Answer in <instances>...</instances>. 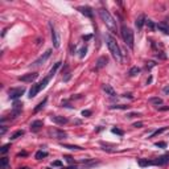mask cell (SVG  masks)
Wrapping results in <instances>:
<instances>
[{
  "label": "cell",
  "mask_w": 169,
  "mask_h": 169,
  "mask_svg": "<svg viewBox=\"0 0 169 169\" xmlns=\"http://www.w3.org/2000/svg\"><path fill=\"white\" fill-rule=\"evenodd\" d=\"M105 40H106V44H107V48H108L110 53H111L112 57H114V60L116 61V62H122L123 61L122 50H120L116 40H115L111 35H105Z\"/></svg>",
  "instance_id": "6da1fadb"
},
{
  "label": "cell",
  "mask_w": 169,
  "mask_h": 169,
  "mask_svg": "<svg viewBox=\"0 0 169 169\" xmlns=\"http://www.w3.org/2000/svg\"><path fill=\"white\" fill-rule=\"evenodd\" d=\"M98 13H99V16H100V19H102V21L105 22V25L110 29V32L118 33L116 21H115V19L111 16V13H110L107 9H105V8H100V9L98 11Z\"/></svg>",
  "instance_id": "7a4b0ae2"
},
{
  "label": "cell",
  "mask_w": 169,
  "mask_h": 169,
  "mask_svg": "<svg viewBox=\"0 0 169 169\" xmlns=\"http://www.w3.org/2000/svg\"><path fill=\"white\" fill-rule=\"evenodd\" d=\"M120 35H122V38H123V41L126 42L127 46L131 48V49H134L135 38H134V32H132V29H129L127 25L123 24L122 25V29H120Z\"/></svg>",
  "instance_id": "3957f363"
},
{
  "label": "cell",
  "mask_w": 169,
  "mask_h": 169,
  "mask_svg": "<svg viewBox=\"0 0 169 169\" xmlns=\"http://www.w3.org/2000/svg\"><path fill=\"white\" fill-rule=\"evenodd\" d=\"M52 78H53L52 75L48 74L46 77L41 81V82H38V83H36V84H32V87H30V90H29V95H28V97H29L30 99H32V98H35L36 95L41 91V90H44L45 87H46V84L50 82V79H52Z\"/></svg>",
  "instance_id": "277c9868"
},
{
  "label": "cell",
  "mask_w": 169,
  "mask_h": 169,
  "mask_svg": "<svg viewBox=\"0 0 169 169\" xmlns=\"http://www.w3.org/2000/svg\"><path fill=\"white\" fill-rule=\"evenodd\" d=\"M49 28H50V33H52V41H53V46L54 48H60V44H61V38H60V35H58L57 29L54 28L52 21H49Z\"/></svg>",
  "instance_id": "5b68a950"
},
{
  "label": "cell",
  "mask_w": 169,
  "mask_h": 169,
  "mask_svg": "<svg viewBox=\"0 0 169 169\" xmlns=\"http://www.w3.org/2000/svg\"><path fill=\"white\" fill-rule=\"evenodd\" d=\"M25 92V87H13V89H11L9 91H8V94H9V99L12 100H16L19 99V98L21 97V95H24Z\"/></svg>",
  "instance_id": "8992f818"
},
{
  "label": "cell",
  "mask_w": 169,
  "mask_h": 169,
  "mask_svg": "<svg viewBox=\"0 0 169 169\" xmlns=\"http://www.w3.org/2000/svg\"><path fill=\"white\" fill-rule=\"evenodd\" d=\"M37 78H38V73L35 71V73H28V74L20 75L17 79L21 81V82H25V83H32V82H35Z\"/></svg>",
  "instance_id": "52a82bcc"
},
{
  "label": "cell",
  "mask_w": 169,
  "mask_h": 169,
  "mask_svg": "<svg viewBox=\"0 0 169 169\" xmlns=\"http://www.w3.org/2000/svg\"><path fill=\"white\" fill-rule=\"evenodd\" d=\"M50 54H52V50H50V49L46 50V52H45L44 54L41 56V57H38L33 63H30V66H40L41 63H45V62H46V60L50 57Z\"/></svg>",
  "instance_id": "ba28073f"
},
{
  "label": "cell",
  "mask_w": 169,
  "mask_h": 169,
  "mask_svg": "<svg viewBox=\"0 0 169 169\" xmlns=\"http://www.w3.org/2000/svg\"><path fill=\"white\" fill-rule=\"evenodd\" d=\"M169 162V153H165L162 155V156L157 157V159L152 160V165H159V167H161V165H165Z\"/></svg>",
  "instance_id": "9c48e42d"
},
{
  "label": "cell",
  "mask_w": 169,
  "mask_h": 169,
  "mask_svg": "<svg viewBox=\"0 0 169 169\" xmlns=\"http://www.w3.org/2000/svg\"><path fill=\"white\" fill-rule=\"evenodd\" d=\"M49 136L52 137H56V139H66L67 137V134L61 129H49Z\"/></svg>",
  "instance_id": "30bf717a"
},
{
  "label": "cell",
  "mask_w": 169,
  "mask_h": 169,
  "mask_svg": "<svg viewBox=\"0 0 169 169\" xmlns=\"http://www.w3.org/2000/svg\"><path fill=\"white\" fill-rule=\"evenodd\" d=\"M50 120H52L53 123H56V124H60V126H63L69 122L67 118L61 116V115H52V116H50Z\"/></svg>",
  "instance_id": "8fae6325"
},
{
  "label": "cell",
  "mask_w": 169,
  "mask_h": 169,
  "mask_svg": "<svg viewBox=\"0 0 169 169\" xmlns=\"http://www.w3.org/2000/svg\"><path fill=\"white\" fill-rule=\"evenodd\" d=\"M77 11H79L82 15H84L86 17H89V19H91L92 15H94V13H92V8L89 7V5H82V7H78Z\"/></svg>",
  "instance_id": "7c38bea8"
},
{
  "label": "cell",
  "mask_w": 169,
  "mask_h": 169,
  "mask_svg": "<svg viewBox=\"0 0 169 169\" xmlns=\"http://www.w3.org/2000/svg\"><path fill=\"white\" fill-rule=\"evenodd\" d=\"M42 126H44V122H42V120H35V122H32V124H30V131L38 132L42 128Z\"/></svg>",
  "instance_id": "4fadbf2b"
},
{
  "label": "cell",
  "mask_w": 169,
  "mask_h": 169,
  "mask_svg": "<svg viewBox=\"0 0 169 169\" xmlns=\"http://www.w3.org/2000/svg\"><path fill=\"white\" fill-rule=\"evenodd\" d=\"M107 62H108V58H107L106 56L99 57V58H98V61H97V67H95V69L99 70V69H102V67H105L107 65Z\"/></svg>",
  "instance_id": "5bb4252c"
},
{
  "label": "cell",
  "mask_w": 169,
  "mask_h": 169,
  "mask_svg": "<svg viewBox=\"0 0 169 169\" xmlns=\"http://www.w3.org/2000/svg\"><path fill=\"white\" fill-rule=\"evenodd\" d=\"M156 27H157V29H159L160 32L165 33V35H169V24H168V22H165V21L159 22Z\"/></svg>",
  "instance_id": "9a60e30c"
},
{
  "label": "cell",
  "mask_w": 169,
  "mask_h": 169,
  "mask_svg": "<svg viewBox=\"0 0 169 169\" xmlns=\"http://www.w3.org/2000/svg\"><path fill=\"white\" fill-rule=\"evenodd\" d=\"M145 21H147V19H145V16L144 15H140L139 17L136 19V21H135V24H136V28L137 29H141L143 27H144V24H145Z\"/></svg>",
  "instance_id": "2e32d148"
},
{
  "label": "cell",
  "mask_w": 169,
  "mask_h": 169,
  "mask_svg": "<svg viewBox=\"0 0 169 169\" xmlns=\"http://www.w3.org/2000/svg\"><path fill=\"white\" fill-rule=\"evenodd\" d=\"M102 90H103V91L106 92L107 95H110V97H111V98L116 95V92H115V90L112 89V87L110 86V84H103V86H102Z\"/></svg>",
  "instance_id": "e0dca14e"
},
{
  "label": "cell",
  "mask_w": 169,
  "mask_h": 169,
  "mask_svg": "<svg viewBox=\"0 0 169 169\" xmlns=\"http://www.w3.org/2000/svg\"><path fill=\"white\" fill-rule=\"evenodd\" d=\"M148 103L149 105H153V106H161L162 105V99L161 98H159V97H153V98H149L148 99Z\"/></svg>",
  "instance_id": "ac0fdd59"
},
{
  "label": "cell",
  "mask_w": 169,
  "mask_h": 169,
  "mask_svg": "<svg viewBox=\"0 0 169 169\" xmlns=\"http://www.w3.org/2000/svg\"><path fill=\"white\" fill-rule=\"evenodd\" d=\"M137 164H139V167L145 168V167L152 165V160H148V159H137Z\"/></svg>",
  "instance_id": "d6986e66"
},
{
  "label": "cell",
  "mask_w": 169,
  "mask_h": 169,
  "mask_svg": "<svg viewBox=\"0 0 169 169\" xmlns=\"http://www.w3.org/2000/svg\"><path fill=\"white\" fill-rule=\"evenodd\" d=\"M61 145H62L63 148H67V149H71V151H82V147H79V145H71V144H63V143H61Z\"/></svg>",
  "instance_id": "ffe728a7"
},
{
  "label": "cell",
  "mask_w": 169,
  "mask_h": 169,
  "mask_svg": "<svg viewBox=\"0 0 169 169\" xmlns=\"http://www.w3.org/2000/svg\"><path fill=\"white\" fill-rule=\"evenodd\" d=\"M168 129V127H161V128H159V129H156L155 132H152L151 135H149V139H152V137H155V136H157V135H160V134H162V132H165Z\"/></svg>",
  "instance_id": "44dd1931"
},
{
  "label": "cell",
  "mask_w": 169,
  "mask_h": 169,
  "mask_svg": "<svg viewBox=\"0 0 169 169\" xmlns=\"http://www.w3.org/2000/svg\"><path fill=\"white\" fill-rule=\"evenodd\" d=\"M46 102H48V98H44V100L38 103V105L35 107V110H33V111H35V112H38V111H41V110L45 107V105H46Z\"/></svg>",
  "instance_id": "7402d4cb"
},
{
  "label": "cell",
  "mask_w": 169,
  "mask_h": 169,
  "mask_svg": "<svg viewBox=\"0 0 169 169\" xmlns=\"http://www.w3.org/2000/svg\"><path fill=\"white\" fill-rule=\"evenodd\" d=\"M1 169H9V160L5 156L1 157Z\"/></svg>",
  "instance_id": "603a6c76"
},
{
  "label": "cell",
  "mask_w": 169,
  "mask_h": 169,
  "mask_svg": "<svg viewBox=\"0 0 169 169\" xmlns=\"http://www.w3.org/2000/svg\"><path fill=\"white\" fill-rule=\"evenodd\" d=\"M139 73H140V69L137 66H134V67H131V69H129L128 75H129V77H135V75H137Z\"/></svg>",
  "instance_id": "cb8c5ba5"
},
{
  "label": "cell",
  "mask_w": 169,
  "mask_h": 169,
  "mask_svg": "<svg viewBox=\"0 0 169 169\" xmlns=\"http://www.w3.org/2000/svg\"><path fill=\"white\" fill-rule=\"evenodd\" d=\"M22 135H24V131H22V129H19V131H16V132H15V134L11 135L9 139H11V140H16V139H19V137H21Z\"/></svg>",
  "instance_id": "d4e9b609"
},
{
  "label": "cell",
  "mask_w": 169,
  "mask_h": 169,
  "mask_svg": "<svg viewBox=\"0 0 169 169\" xmlns=\"http://www.w3.org/2000/svg\"><path fill=\"white\" fill-rule=\"evenodd\" d=\"M129 106L127 105H114V106H110V110H128Z\"/></svg>",
  "instance_id": "484cf974"
},
{
  "label": "cell",
  "mask_w": 169,
  "mask_h": 169,
  "mask_svg": "<svg viewBox=\"0 0 169 169\" xmlns=\"http://www.w3.org/2000/svg\"><path fill=\"white\" fill-rule=\"evenodd\" d=\"M46 156H48V152H44V151H38L37 153L35 155V157L37 160H42L44 157H46Z\"/></svg>",
  "instance_id": "4316f807"
},
{
  "label": "cell",
  "mask_w": 169,
  "mask_h": 169,
  "mask_svg": "<svg viewBox=\"0 0 169 169\" xmlns=\"http://www.w3.org/2000/svg\"><path fill=\"white\" fill-rule=\"evenodd\" d=\"M9 148H11V144H5V145H3V147L0 148V153H1V155H5L8 151H9Z\"/></svg>",
  "instance_id": "83f0119b"
},
{
  "label": "cell",
  "mask_w": 169,
  "mask_h": 169,
  "mask_svg": "<svg viewBox=\"0 0 169 169\" xmlns=\"http://www.w3.org/2000/svg\"><path fill=\"white\" fill-rule=\"evenodd\" d=\"M86 52H87V46L84 45V46H82V48H81V50H79V58H84Z\"/></svg>",
  "instance_id": "f1b7e54d"
},
{
  "label": "cell",
  "mask_w": 169,
  "mask_h": 169,
  "mask_svg": "<svg viewBox=\"0 0 169 169\" xmlns=\"http://www.w3.org/2000/svg\"><path fill=\"white\" fill-rule=\"evenodd\" d=\"M137 116H141V115H140L139 112H129V114L126 115L127 119H132V118H137Z\"/></svg>",
  "instance_id": "f546056e"
},
{
  "label": "cell",
  "mask_w": 169,
  "mask_h": 169,
  "mask_svg": "<svg viewBox=\"0 0 169 169\" xmlns=\"http://www.w3.org/2000/svg\"><path fill=\"white\" fill-rule=\"evenodd\" d=\"M111 132H112V134L119 135V136H123V135H124V131H122V129H119V128H112Z\"/></svg>",
  "instance_id": "4dcf8cb0"
},
{
  "label": "cell",
  "mask_w": 169,
  "mask_h": 169,
  "mask_svg": "<svg viewBox=\"0 0 169 169\" xmlns=\"http://www.w3.org/2000/svg\"><path fill=\"white\" fill-rule=\"evenodd\" d=\"M145 24L148 25V28L151 30H155V28H156V25H155V22L152 21V20H147V21H145Z\"/></svg>",
  "instance_id": "1f68e13d"
},
{
  "label": "cell",
  "mask_w": 169,
  "mask_h": 169,
  "mask_svg": "<svg viewBox=\"0 0 169 169\" xmlns=\"http://www.w3.org/2000/svg\"><path fill=\"white\" fill-rule=\"evenodd\" d=\"M91 114H92V112L90 111V110H83V111H82V116H84V118H90V116H91Z\"/></svg>",
  "instance_id": "d6a6232c"
},
{
  "label": "cell",
  "mask_w": 169,
  "mask_h": 169,
  "mask_svg": "<svg viewBox=\"0 0 169 169\" xmlns=\"http://www.w3.org/2000/svg\"><path fill=\"white\" fill-rule=\"evenodd\" d=\"M155 66H156V62H153V61H149V62H147V66H145V67H147V70H151L152 67H155Z\"/></svg>",
  "instance_id": "836d02e7"
},
{
  "label": "cell",
  "mask_w": 169,
  "mask_h": 169,
  "mask_svg": "<svg viewBox=\"0 0 169 169\" xmlns=\"http://www.w3.org/2000/svg\"><path fill=\"white\" fill-rule=\"evenodd\" d=\"M52 167H62V161L61 160H56L52 162Z\"/></svg>",
  "instance_id": "e575fe53"
},
{
  "label": "cell",
  "mask_w": 169,
  "mask_h": 169,
  "mask_svg": "<svg viewBox=\"0 0 169 169\" xmlns=\"http://www.w3.org/2000/svg\"><path fill=\"white\" fill-rule=\"evenodd\" d=\"M156 147H159V148H167V143H165V141H159V143H156Z\"/></svg>",
  "instance_id": "d590c367"
},
{
  "label": "cell",
  "mask_w": 169,
  "mask_h": 169,
  "mask_svg": "<svg viewBox=\"0 0 169 169\" xmlns=\"http://www.w3.org/2000/svg\"><path fill=\"white\" fill-rule=\"evenodd\" d=\"M157 110L159 111H169V106H159Z\"/></svg>",
  "instance_id": "8d00e7d4"
},
{
  "label": "cell",
  "mask_w": 169,
  "mask_h": 169,
  "mask_svg": "<svg viewBox=\"0 0 169 169\" xmlns=\"http://www.w3.org/2000/svg\"><path fill=\"white\" fill-rule=\"evenodd\" d=\"M63 159L66 160V161L69 162V164H73V162H74V160H73V157H71V156H63Z\"/></svg>",
  "instance_id": "74e56055"
},
{
  "label": "cell",
  "mask_w": 169,
  "mask_h": 169,
  "mask_svg": "<svg viewBox=\"0 0 169 169\" xmlns=\"http://www.w3.org/2000/svg\"><path fill=\"white\" fill-rule=\"evenodd\" d=\"M92 38V35H86V36H82V40L86 42V41H89V40H91Z\"/></svg>",
  "instance_id": "f35d334b"
},
{
  "label": "cell",
  "mask_w": 169,
  "mask_h": 169,
  "mask_svg": "<svg viewBox=\"0 0 169 169\" xmlns=\"http://www.w3.org/2000/svg\"><path fill=\"white\" fill-rule=\"evenodd\" d=\"M156 57L157 58H161V60H165V58H167V56L162 54V52H160V53H157V54H156Z\"/></svg>",
  "instance_id": "ab89813d"
},
{
  "label": "cell",
  "mask_w": 169,
  "mask_h": 169,
  "mask_svg": "<svg viewBox=\"0 0 169 169\" xmlns=\"http://www.w3.org/2000/svg\"><path fill=\"white\" fill-rule=\"evenodd\" d=\"M132 127H135V128H141V127H143V123H141V122L134 123V124H132Z\"/></svg>",
  "instance_id": "60d3db41"
},
{
  "label": "cell",
  "mask_w": 169,
  "mask_h": 169,
  "mask_svg": "<svg viewBox=\"0 0 169 169\" xmlns=\"http://www.w3.org/2000/svg\"><path fill=\"white\" fill-rule=\"evenodd\" d=\"M7 132V127L5 126H1V131H0V135H4Z\"/></svg>",
  "instance_id": "b9f144b4"
},
{
  "label": "cell",
  "mask_w": 169,
  "mask_h": 169,
  "mask_svg": "<svg viewBox=\"0 0 169 169\" xmlns=\"http://www.w3.org/2000/svg\"><path fill=\"white\" fill-rule=\"evenodd\" d=\"M162 91H164L167 95H169V84H168V86H165L164 89H162Z\"/></svg>",
  "instance_id": "7bdbcfd3"
},
{
  "label": "cell",
  "mask_w": 169,
  "mask_h": 169,
  "mask_svg": "<svg viewBox=\"0 0 169 169\" xmlns=\"http://www.w3.org/2000/svg\"><path fill=\"white\" fill-rule=\"evenodd\" d=\"M123 97H124V98H129V99H134V97H132L131 94H123Z\"/></svg>",
  "instance_id": "ee69618b"
},
{
  "label": "cell",
  "mask_w": 169,
  "mask_h": 169,
  "mask_svg": "<svg viewBox=\"0 0 169 169\" xmlns=\"http://www.w3.org/2000/svg\"><path fill=\"white\" fill-rule=\"evenodd\" d=\"M62 107H66V108H73L70 105H67V103H62Z\"/></svg>",
  "instance_id": "f6af8a7d"
},
{
  "label": "cell",
  "mask_w": 169,
  "mask_h": 169,
  "mask_svg": "<svg viewBox=\"0 0 169 169\" xmlns=\"http://www.w3.org/2000/svg\"><path fill=\"white\" fill-rule=\"evenodd\" d=\"M61 169H75L74 165H70V167H66V168H61Z\"/></svg>",
  "instance_id": "bcb514c9"
},
{
  "label": "cell",
  "mask_w": 169,
  "mask_h": 169,
  "mask_svg": "<svg viewBox=\"0 0 169 169\" xmlns=\"http://www.w3.org/2000/svg\"><path fill=\"white\" fill-rule=\"evenodd\" d=\"M152 79H153V78L152 77H149L148 79H147V84H149V83H152Z\"/></svg>",
  "instance_id": "7dc6e473"
},
{
  "label": "cell",
  "mask_w": 169,
  "mask_h": 169,
  "mask_svg": "<svg viewBox=\"0 0 169 169\" xmlns=\"http://www.w3.org/2000/svg\"><path fill=\"white\" fill-rule=\"evenodd\" d=\"M17 156H27V152H21V153H19Z\"/></svg>",
  "instance_id": "c3c4849f"
},
{
  "label": "cell",
  "mask_w": 169,
  "mask_h": 169,
  "mask_svg": "<svg viewBox=\"0 0 169 169\" xmlns=\"http://www.w3.org/2000/svg\"><path fill=\"white\" fill-rule=\"evenodd\" d=\"M102 129H103V127H98V128H97V132H99V131H102Z\"/></svg>",
  "instance_id": "681fc988"
},
{
  "label": "cell",
  "mask_w": 169,
  "mask_h": 169,
  "mask_svg": "<svg viewBox=\"0 0 169 169\" xmlns=\"http://www.w3.org/2000/svg\"><path fill=\"white\" fill-rule=\"evenodd\" d=\"M20 169H30V168H28V167H22V168H20Z\"/></svg>",
  "instance_id": "f907efd6"
}]
</instances>
